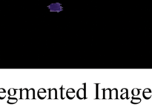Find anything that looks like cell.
I'll return each instance as SVG.
<instances>
[{"instance_id": "1", "label": "cell", "mask_w": 152, "mask_h": 107, "mask_svg": "<svg viewBox=\"0 0 152 107\" xmlns=\"http://www.w3.org/2000/svg\"><path fill=\"white\" fill-rule=\"evenodd\" d=\"M38 95H39V97L40 98H44L46 96V92H45V91L43 89H41L39 91V92H38Z\"/></svg>"}, {"instance_id": "2", "label": "cell", "mask_w": 152, "mask_h": 107, "mask_svg": "<svg viewBox=\"0 0 152 107\" xmlns=\"http://www.w3.org/2000/svg\"><path fill=\"white\" fill-rule=\"evenodd\" d=\"M84 95H85V92H84V89H79L78 91V92H77V97L79 98H84Z\"/></svg>"}, {"instance_id": "3", "label": "cell", "mask_w": 152, "mask_h": 107, "mask_svg": "<svg viewBox=\"0 0 152 107\" xmlns=\"http://www.w3.org/2000/svg\"><path fill=\"white\" fill-rule=\"evenodd\" d=\"M34 89H31L27 92V98L29 99H33L34 98Z\"/></svg>"}, {"instance_id": "4", "label": "cell", "mask_w": 152, "mask_h": 107, "mask_svg": "<svg viewBox=\"0 0 152 107\" xmlns=\"http://www.w3.org/2000/svg\"><path fill=\"white\" fill-rule=\"evenodd\" d=\"M27 98V89H24L22 91L21 93V98L22 99H26Z\"/></svg>"}, {"instance_id": "5", "label": "cell", "mask_w": 152, "mask_h": 107, "mask_svg": "<svg viewBox=\"0 0 152 107\" xmlns=\"http://www.w3.org/2000/svg\"><path fill=\"white\" fill-rule=\"evenodd\" d=\"M67 95L69 98H73L74 97V91L73 90V89H70L68 91V93H67Z\"/></svg>"}, {"instance_id": "6", "label": "cell", "mask_w": 152, "mask_h": 107, "mask_svg": "<svg viewBox=\"0 0 152 107\" xmlns=\"http://www.w3.org/2000/svg\"><path fill=\"white\" fill-rule=\"evenodd\" d=\"M116 95H117V91H116V89H114L111 92V98L112 99H116Z\"/></svg>"}, {"instance_id": "7", "label": "cell", "mask_w": 152, "mask_h": 107, "mask_svg": "<svg viewBox=\"0 0 152 107\" xmlns=\"http://www.w3.org/2000/svg\"><path fill=\"white\" fill-rule=\"evenodd\" d=\"M105 98L106 99H108L111 98V89H108L105 91Z\"/></svg>"}, {"instance_id": "8", "label": "cell", "mask_w": 152, "mask_h": 107, "mask_svg": "<svg viewBox=\"0 0 152 107\" xmlns=\"http://www.w3.org/2000/svg\"><path fill=\"white\" fill-rule=\"evenodd\" d=\"M5 98V90L4 89H0V99Z\"/></svg>"}, {"instance_id": "9", "label": "cell", "mask_w": 152, "mask_h": 107, "mask_svg": "<svg viewBox=\"0 0 152 107\" xmlns=\"http://www.w3.org/2000/svg\"><path fill=\"white\" fill-rule=\"evenodd\" d=\"M17 102V98H9L8 100V103L9 104H15V103Z\"/></svg>"}, {"instance_id": "10", "label": "cell", "mask_w": 152, "mask_h": 107, "mask_svg": "<svg viewBox=\"0 0 152 107\" xmlns=\"http://www.w3.org/2000/svg\"><path fill=\"white\" fill-rule=\"evenodd\" d=\"M55 95H56V89H52V91H51V98H55Z\"/></svg>"}, {"instance_id": "11", "label": "cell", "mask_w": 152, "mask_h": 107, "mask_svg": "<svg viewBox=\"0 0 152 107\" xmlns=\"http://www.w3.org/2000/svg\"><path fill=\"white\" fill-rule=\"evenodd\" d=\"M8 93L10 96H13V95H15V90H14V89H9Z\"/></svg>"}, {"instance_id": "12", "label": "cell", "mask_w": 152, "mask_h": 107, "mask_svg": "<svg viewBox=\"0 0 152 107\" xmlns=\"http://www.w3.org/2000/svg\"><path fill=\"white\" fill-rule=\"evenodd\" d=\"M138 93H139L138 89H134L133 90V94H134V95H137Z\"/></svg>"}, {"instance_id": "13", "label": "cell", "mask_w": 152, "mask_h": 107, "mask_svg": "<svg viewBox=\"0 0 152 107\" xmlns=\"http://www.w3.org/2000/svg\"><path fill=\"white\" fill-rule=\"evenodd\" d=\"M140 101V99H134L132 100V103H139Z\"/></svg>"}]
</instances>
